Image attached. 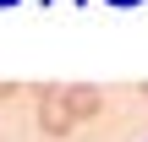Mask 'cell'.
Listing matches in <instances>:
<instances>
[{
    "mask_svg": "<svg viewBox=\"0 0 148 142\" xmlns=\"http://www.w3.org/2000/svg\"><path fill=\"white\" fill-rule=\"evenodd\" d=\"M60 99H66L71 120H93V115L104 109V93H99L93 82H77V88H60Z\"/></svg>",
    "mask_w": 148,
    "mask_h": 142,
    "instance_id": "2",
    "label": "cell"
},
{
    "mask_svg": "<svg viewBox=\"0 0 148 142\" xmlns=\"http://www.w3.org/2000/svg\"><path fill=\"white\" fill-rule=\"evenodd\" d=\"M0 5H16V0H0Z\"/></svg>",
    "mask_w": 148,
    "mask_h": 142,
    "instance_id": "5",
    "label": "cell"
},
{
    "mask_svg": "<svg viewBox=\"0 0 148 142\" xmlns=\"http://www.w3.org/2000/svg\"><path fill=\"white\" fill-rule=\"evenodd\" d=\"M11 93H16V82H0V99H11Z\"/></svg>",
    "mask_w": 148,
    "mask_h": 142,
    "instance_id": "3",
    "label": "cell"
},
{
    "mask_svg": "<svg viewBox=\"0 0 148 142\" xmlns=\"http://www.w3.org/2000/svg\"><path fill=\"white\" fill-rule=\"evenodd\" d=\"M143 99H148V82H143Z\"/></svg>",
    "mask_w": 148,
    "mask_h": 142,
    "instance_id": "6",
    "label": "cell"
},
{
    "mask_svg": "<svg viewBox=\"0 0 148 142\" xmlns=\"http://www.w3.org/2000/svg\"><path fill=\"white\" fill-rule=\"evenodd\" d=\"M110 5H137V0H110Z\"/></svg>",
    "mask_w": 148,
    "mask_h": 142,
    "instance_id": "4",
    "label": "cell"
},
{
    "mask_svg": "<svg viewBox=\"0 0 148 142\" xmlns=\"http://www.w3.org/2000/svg\"><path fill=\"white\" fill-rule=\"evenodd\" d=\"M71 126H77V120H71V109H66L60 88H55V82H44V88H38V131L55 142V137H66Z\"/></svg>",
    "mask_w": 148,
    "mask_h": 142,
    "instance_id": "1",
    "label": "cell"
}]
</instances>
